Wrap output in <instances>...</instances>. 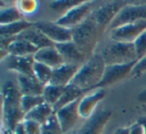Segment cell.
<instances>
[{
  "label": "cell",
  "instance_id": "e575fe53",
  "mask_svg": "<svg viewBox=\"0 0 146 134\" xmlns=\"http://www.w3.org/2000/svg\"><path fill=\"white\" fill-rule=\"evenodd\" d=\"M2 134H26V131H25V128L23 126V123H19L16 127L13 130H9V131H3Z\"/></svg>",
  "mask_w": 146,
  "mask_h": 134
},
{
  "label": "cell",
  "instance_id": "83f0119b",
  "mask_svg": "<svg viewBox=\"0 0 146 134\" xmlns=\"http://www.w3.org/2000/svg\"><path fill=\"white\" fill-rule=\"evenodd\" d=\"M15 6L22 14V16H30L38 11L39 3L36 0H18Z\"/></svg>",
  "mask_w": 146,
  "mask_h": 134
},
{
  "label": "cell",
  "instance_id": "d590c367",
  "mask_svg": "<svg viewBox=\"0 0 146 134\" xmlns=\"http://www.w3.org/2000/svg\"><path fill=\"white\" fill-rule=\"evenodd\" d=\"M137 100L142 104V106H146V89L142 90L137 96Z\"/></svg>",
  "mask_w": 146,
  "mask_h": 134
},
{
  "label": "cell",
  "instance_id": "ba28073f",
  "mask_svg": "<svg viewBox=\"0 0 146 134\" xmlns=\"http://www.w3.org/2000/svg\"><path fill=\"white\" fill-rule=\"evenodd\" d=\"M34 25L54 44L72 41V29L63 27L56 22L37 21Z\"/></svg>",
  "mask_w": 146,
  "mask_h": 134
},
{
  "label": "cell",
  "instance_id": "603a6c76",
  "mask_svg": "<svg viewBox=\"0 0 146 134\" xmlns=\"http://www.w3.org/2000/svg\"><path fill=\"white\" fill-rule=\"evenodd\" d=\"M34 23L22 19L14 23L7 25H0V36H12L16 37L28 28L32 27Z\"/></svg>",
  "mask_w": 146,
  "mask_h": 134
},
{
  "label": "cell",
  "instance_id": "52a82bcc",
  "mask_svg": "<svg viewBox=\"0 0 146 134\" xmlns=\"http://www.w3.org/2000/svg\"><path fill=\"white\" fill-rule=\"evenodd\" d=\"M146 31V20L127 23L110 30V38L114 42L133 43L138 36Z\"/></svg>",
  "mask_w": 146,
  "mask_h": 134
},
{
  "label": "cell",
  "instance_id": "7c38bea8",
  "mask_svg": "<svg viewBox=\"0 0 146 134\" xmlns=\"http://www.w3.org/2000/svg\"><path fill=\"white\" fill-rule=\"evenodd\" d=\"M111 115V111L108 110L95 111L91 117L86 119V121L76 132V134H102V131Z\"/></svg>",
  "mask_w": 146,
  "mask_h": 134
},
{
  "label": "cell",
  "instance_id": "f1b7e54d",
  "mask_svg": "<svg viewBox=\"0 0 146 134\" xmlns=\"http://www.w3.org/2000/svg\"><path fill=\"white\" fill-rule=\"evenodd\" d=\"M42 95H22L21 97V109L26 114L40 104L44 103Z\"/></svg>",
  "mask_w": 146,
  "mask_h": 134
},
{
  "label": "cell",
  "instance_id": "44dd1931",
  "mask_svg": "<svg viewBox=\"0 0 146 134\" xmlns=\"http://www.w3.org/2000/svg\"><path fill=\"white\" fill-rule=\"evenodd\" d=\"M85 95L83 90H81L80 88H78L77 86L73 85L72 83L67 85L66 87H64V91L62 93V96L60 97V99L58 100L56 104L53 106L54 111H58L60 108L64 107L65 105L74 102L78 99H81L83 96Z\"/></svg>",
  "mask_w": 146,
  "mask_h": 134
},
{
  "label": "cell",
  "instance_id": "7402d4cb",
  "mask_svg": "<svg viewBox=\"0 0 146 134\" xmlns=\"http://www.w3.org/2000/svg\"><path fill=\"white\" fill-rule=\"evenodd\" d=\"M38 49L33 46L28 41L21 38H16L10 43L7 48V51L13 56H27V55H34Z\"/></svg>",
  "mask_w": 146,
  "mask_h": 134
},
{
  "label": "cell",
  "instance_id": "74e56055",
  "mask_svg": "<svg viewBox=\"0 0 146 134\" xmlns=\"http://www.w3.org/2000/svg\"><path fill=\"white\" fill-rule=\"evenodd\" d=\"M139 122L142 124V126H143V128H144V134H146V118H142V119H140Z\"/></svg>",
  "mask_w": 146,
  "mask_h": 134
},
{
  "label": "cell",
  "instance_id": "8fae6325",
  "mask_svg": "<svg viewBox=\"0 0 146 134\" xmlns=\"http://www.w3.org/2000/svg\"><path fill=\"white\" fill-rule=\"evenodd\" d=\"M79 103L80 99H78L76 101L67 104L64 107L60 108L58 111L55 112V115H56L59 124H60L64 133L71 131L76 124V122L80 118Z\"/></svg>",
  "mask_w": 146,
  "mask_h": 134
},
{
  "label": "cell",
  "instance_id": "8d00e7d4",
  "mask_svg": "<svg viewBox=\"0 0 146 134\" xmlns=\"http://www.w3.org/2000/svg\"><path fill=\"white\" fill-rule=\"evenodd\" d=\"M113 134H129V127L117 128Z\"/></svg>",
  "mask_w": 146,
  "mask_h": 134
},
{
  "label": "cell",
  "instance_id": "1f68e13d",
  "mask_svg": "<svg viewBox=\"0 0 146 134\" xmlns=\"http://www.w3.org/2000/svg\"><path fill=\"white\" fill-rule=\"evenodd\" d=\"M22 123L25 128L26 134H40L41 125L39 123L31 121V120H23Z\"/></svg>",
  "mask_w": 146,
  "mask_h": 134
},
{
  "label": "cell",
  "instance_id": "ab89813d",
  "mask_svg": "<svg viewBox=\"0 0 146 134\" xmlns=\"http://www.w3.org/2000/svg\"><path fill=\"white\" fill-rule=\"evenodd\" d=\"M143 109H144V111L146 112V106H143Z\"/></svg>",
  "mask_w": 146,
  "mask_h": 134
},
{
  "label": "cell",
  "instance_id": "f35d334b",
  "mask_svg": "<svg viewBox=\"0 0 146 134\" xmlns=\"http://www.w3.org/2000/svg\"><path fill=\"white\" fill-rule=\"evenodd\" d=\"M64 134H76V132H74V131H69V132H67V133H64Z\"/></svg>",
  "mask_w": 146,
  "mask_h": 134
},
{
  "label": "cell",
  "instance_id": "d6a6232c",
  "mask_svg": "<svg viewBox=\"0 0 146 134\" xmlns=\"http://www.w3.org/2000/svg\"><path fill=\"white\" fill-rule=\"evenodd\" d=\"M144 72H146V56H144L143 58H141L140 60H138L136 62V64L133 67V69H132L131 75L139 76L142 73H144Z\"/></svg>",
  "mask_w": 146,
  "mask_h": 134
},
{
  "label": "cell",
  "instance_id": "5b68a950",
  "mask_svg": "<svg viewBox=\"0 0 146 134\" xmlns=\"http://www.w3.org/2000/svg\"><path fill=\"white\" fill-rule=\"evenodd\" d=\"M92 7L93 1H83L81 4L73 7L68 12L59 16L55 22L63 27L73 29L74 27L81 24L91 15Z\"/></svg>",
  "mask_w": 146,
  "mask_h": 134
},
{
  "label": "cell",
  "instance_id": "9a60e30c",
  "mask_svg": "<svg viewBox=\"0 0 146 134\" xmlns=\"http://www.w3.org/2000/svg\"><path fill=\"white\" fill-rule=\"evenodd\" d=\"M55 47L59 51L64 63L81 66L86 62V56L73 43V41L55 44Z\"/></svg>",
  "mask_w": 146,
  "mask_h": 134
},
{
  "label": "cell",
  "instance_id": "cb8c5ba5",
  "mask_svg": "<svg viewBox=\"0 0 146 134\" xmlns=\"http://www.w3.org/2000/svg\"><path fill=\"white\" fill-rule=\"evenodd\" d=\"M33 74H34V77L42 85L46 86L47 84L51 82L53 69L51 67L43 64V63H39L35 61L34 65H33Z\"/></svg>",
  "mask_w": 146,
  "mask_h": 134
},
{
  "label": "cell",
  "instance_id": "4fadbf2b",
  "mask_svg": "<svg viewBox=\"0 0 146 134\" xmlns=\"http://www.w3.org/2000/svg\"><path fill=\"white\" fill-rule=\"evenodd\" d=\"M3 62L7 69L17 72L18 75L34 77L33 74V65L35 63L34 55H27V56L9 55Z\"/></svg>",
  "mask_w": 146,
  "mask_h": 134
},
{
  "label": "cell",
  "instance_id": "3957f363",
  "mask_svg": "<svg viewBox=\"0 0 146 134\" xmlns=\"http://www.w3.org/2000/svg\"><path fill=\"white\" fill-rule=\"evenodd\" d=\"M102 31L91 17L72 29V41L84 55H91ZM92 56V55H91Z\"/></svg>",
  "mask_w": 146,
  "mask_h": 134
},
{
  "label": "cell",
  "instance_id": "6da1fadb",
  "mask_svg": "<svg viewBox=\"0 0 146 134\" xmlns=\"http://www.w3.org/2000/svg\"><path fill=\"white\" fill-rule=\"evenodd\" d=\"M22 93L18 85L12 81H5L1 87L2 100V119L1 131L13 130L19 123L24 120L25 114L21 109Z\"/></svg>",
  "mask_w": 146,
  "mask_h": 134
},
{
  "label": "cell",
  "instance_id": "d4e9b609",
  "mask_svg": "<svg viewBox=\"0 0 146 134\" xmlns=\"http://www.w3.org/2000/svg\"><path fill=\"white\" fill-rule=\"evenodd\" d=\"M23 16L16 6L1 7L0 9V25H7L22 20Z\"/></svg>",
  "mask_w": 146,
  "mask_h": 134
},
{
  "label": "cell",
  "instance_id": "ffe728a7",
  "mask_svg": "<svg viewBox=\"0 0 146 134\" xmlns=\"http://www.w3.org/2000/svg\"><path fill=\"white\" fill-rule=\"evenodd\" d=\"M54 113L55 111L53 106L44 102V103L40 104L39 106H37L34 109H32L28 113L25 114L24 120H31V121H35L40 125H42Z\"/></svg>",
  "mask_w": 146,
  "mask_h": 134
},
{
  "label": "cell",
  "instance_id": "277c9868",
  "mask_svg": "<svg viewBox=\"0 0 146 134\" xmlns=\"http://www.w3.org/2000/svg\"><path fill=\"white\" fill-rule=\"evenodd\" d=\"M106 65L126 64L138 61L133 43L114 42L101 54Z\"/></svg>",
  "mask_w": 146,
  "mask_h": 134
},
{
  "label": "cell",
  "instance_id": "ac0fdd59",
  "mask_svg": "<svg viewBox=\"0 0 146 134\" xmlns=\"http://www.w3.org/2000/svg\"><path fill=\"white\" fill-rule=\"evenodd\" d=\"M18 38L24 39V40L28 41L29 43L35 46L37 49L44 48V47H49V46H54V43L52 41H50L37 27H35V25H33L32 27L28 28L27 30H25L24 32H22L21 34H19Z\"/></svg>",
  "mask_w": 146,
  "mask_h": 134
},
{
  "label": "cell",
  "instance_id": "5bb4252c",
  "mask_svg": "<svg viewBox=\"0 0 146 134\" xmlns=\"http://www.w3.org/2000/svg\"><path fill=\"white\" fill-rule=\"evenodd\" d=\"M106 96L105 88H98L90 93H86L83 97L80 99L79 103V114L80 117L88 119L91 117L95 112V108L102 99Z\"/></svg>",
  "mask_w": 146,
  "mask_h": 134
},
{
  "label": "cell",
  "instance_id": "836d02e7",
  "mask_svg": "<svg viewBox=\"0 0 146 134\" xmlns=\"http://www.w3.org/2000/svg\"><path fill=\"white\" fill-rule=\"evenodd\" d=\"M129 134H144V128L139 121L129 127Z\"/></svg>",
  "mask_w": 146,
  "mask_h": 134
},
{
  "label": "cell",
  "instance_id": "2e32d148",
  "mask_svg": "<svg viewBox=\"0 0 146 134\" xmlns=\"http://www.w3.org/2000/svg\"><path fill=\"white\" fill-rule=\"evenodd\" d=\"M80 67L81 66L78 65L63 63L62 65L53 69L52 79L50 83L60 87H66L67 85L71 84Z\"/></svg>",
  "mask_w": 146,
  "mask_h": 134
},
{
  "label": "cell",
  "instance_id": "8992f818",
  "mask_svg": "<svg viewBox=\"0 0 146 134\" xmlns=\"http://www.w3.org/2000/svg\"><path fill=\"white\" fill-rule=\"evenodd\" d=\"M126 5L127 4L124 1H112L92 11L90 17L93 19L100 30L103 31L109 27V25L115 19L120 10Z\"/></svg>",
  "mask_w": 146,
  "mask_h": 134
},
{
  "label": "cell",
  "instance_id": "e0dca14e",
  "mask_svg": "<svg viewBox=\"0 0 146 134\" xmlns=\"http://www.w3.org/2000/svg\"><path fill=\"white\" fill-rule=\"evenodd\" d=\"M34 60L36 62L43 63V64L51 67L52 69H55L64 63L55 45L54 46L44 47V48L37 50V52L34 54Z\"/></svg>",
  "mask_w": 146,
  "mask_h": 134
},
{
  "label": "cell",
  "instance_id": "f546056e",
  "mask_svg": "<svg viewBox=\"0 0 146 134\" xmlns=\"http://www.w3.org/2000/svg\"><path fill=\"white\" fill-rule=\"evenodd\" d=\"M40 134H64L55 113L41 125Z\"/></svg>",
  "mask_w": 146,
  "mask_h": 134
},
{
  "label": "cell",
  "instance_id": "30bf717a",
  "mask_svg": "<svg viewBox=\"0 0 146 134\" xmlns=\"http://www.w3.org/2000/svg\"><path fill=\"white\" fill-rule=\"evenodd\" d=\"M137 61L126 64H110L106 65L105 71H104L103 77H102L100 83L96 86L95 89L98 88H105L106 86L118 82L120 80L124 79L126 76L131 74L132 69ZM94 89V90H95Z\"/></svg>",
  "mask_w": 146,
  "mask_h": 134
},
{
  "label": "cell",
  "instance_id": "4dcf8cb0",
  "mask_svg": "<svg viewBox=\"0 0 146 134\" xmlns=\"http://www.w3.org/2000/svg\"><path fill=\"white\" fill-rule=\"evenodd\" d=\"M133 45L138 60L146 56V31L136 38V40L133 42Z\"/></svg>",
  "mask_w": 146,
  "mask_h": 134
},
{
  "label": "cell",
  "instance_id": "9c48e42d",
  "mask_svg": "<svg viewBox=\"0 0 146 134\" xmlns=\"http://www.w3.org/2000/svg\"><path fill=\"white\" fill-rule=\"evenodd\" d=\"M140 20H146V4H127L120 10L115 19L109 25L108 29L112 30L121 25Z\"/></svg>",
  "mask_w": 146,
  "mask_h": 134
},
{
  "label": "cell",
  "instance_id": "d6986e66",
  "mask_svg": "<svg viewBox=\"0 0 146 134\" xmlns=\"http://www.w3.org/2000/svg\"><path fill=\"white\" fill-rule=\"evenodd\" d=\"M17 83L22 95H42L44 91L45 86L42 85L35 77L18 75Z\"/></svg>",
  "mask_w": 146,
  "mask_h": 134
},
{
  "label": "cell",
  "instance_id": "4316f807",
  "mask_svg": "<svg viewBox=\"0 0 146 134\" xmlns=\"http://www.w3.org/2000/svg\"><path fill=\"white\" fill-rule=\"evenodd\" d=\"M83 1H78V0H56V1H50L49 7L55 12L60 13L61 15L68 12L73 7L81 4ZM60 15V16H61Z\"/></svg>",
  "mask_w": 146,
  "mask_h": 134
},
{
  "label": "cell",
  "instance_id": "484cf974",
  "mask_svg": "<svg viewBox=\"0 0 146 134\" xmlns=\"http://www.w3.org/2000/svg\"><path fill=\"white\" fill-rule=\"evenodd\" d=\"M63 91H64V87H60V86L49 83L44 87V91L42 94L43 99L46 103L54 106L62 96Z\"/></svg>",
  "mask_w": 146,
  "mask_h": 134
},
{
  "label": "cell",
  "instance_id": "7a4b0ae2",
  "mask_svg": "<svg viewBox=\"0 0 146 134\" xmlns=\"http://www.w3.org/2000/svg\"><path fill=\"white\" fill-rule=\"evenodd\" d=\"M105 67L106 63L101 55H92L81 65L71 83L83 90L85 94L93 91L103 77Z\"/></svg>",
  "mask_w": 146,
  "mask_h": 134
}]
</instances>
